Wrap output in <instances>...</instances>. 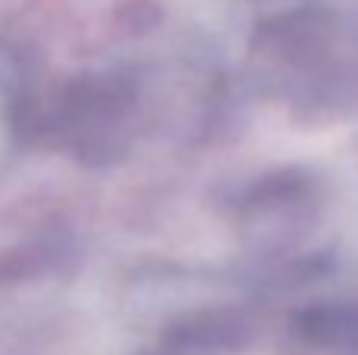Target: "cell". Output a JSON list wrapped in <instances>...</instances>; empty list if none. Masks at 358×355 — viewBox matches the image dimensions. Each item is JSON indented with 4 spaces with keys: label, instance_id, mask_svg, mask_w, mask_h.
Masks as SVG:
<instances>
[{
    "label": "cell",
    "instance_id": "cell-2",
    "mask_svg": "<svg viewBox=\"0 0 358 355\" xmlns=\"http://www.w3.org/2000/svg\"><path fill=\"white\" fill-rule=\"evenodd\" d=\"M148 82L138 69L107 66L69 75L16 104V126L88 167L117 164L145 132Z\"/></svg>",
    "mask_w": 358,
    "mask_h": 355
},
{
    "label": "cell",
    "instance_id": "cell-1",
    "mask_svg": "<svg viewBox=\"0 0 358 355\" xmlns=\"http://www.w3.org/2000/svg\"><path fill=\"white\" fill-rule=\"evenodd\" d=\"M248 75L261 98L305 123L358 110V19L302 3L261 19L248 38Z\"/></svg>",
    "mask_w": 358,
    "mask_h": 355
},
{
    "label": "cell",
    "instance_id": "cell-3",
    "mask_svg": "<svg viewBox=\"0 0 358 355\" xmlns=\"http://www.w3.org/2000/svg\"><path fill=\"white\" fill-rule=\"evenodd\" d=\"M324 214V186L305 170H273L242 189L233 220L242 242L264 261L299 258Z\"/></svg>",
    "mask_w": 358,
    "mask_h": 355
},
{
    "label": "cell",
    "instance_id": "cell-4",
    "mask_svg": "<svg viewBox=\"0 0 358 355\" xmlns=\"http://www.w3.org/2000/svg\"><path fill=\"white\" fill-rule=\"evenodd\" d=\"M292 337L311 355H358V296L305 305L292 318Z\"/></svg>",
    "mask_w": 358,
    "mask_h": 355
}]
</instances>
